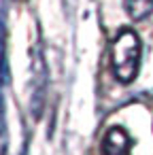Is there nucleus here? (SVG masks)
Listing matches in <instances>:
<instances>
[{
    "label": "nucleus",
    "instance_id": "nucleus-1",
    "mask_svg": "<svg viewBox=\"0 0 153 155\" xmlns=\"http://www.w3.org/2000/svg\"><path fill=\"white\" fill-rule=\"evenodd\" d=\"M140 38L134 30H123L113 43V72L121 83H132L140 66Z\"/></svg>",
    "mask_w": 153,
    "mask_h": 155
},
{
    "label": "nucleus",
    "instance_id": "nucleus-2",
    "mask_svg": "<svg viewBox=\"0 0 153 155\" xmlns=\"http://www.w3.org/2000/svg\"><path fill=\"white\" fill-rule=\"evenodd\" d=\"M30 70H32V94H30V110L34 119H41L45 100H47V85H49V68L43 53L41 41L30 49Z\"/></svg>",
    "mask_w": 153,
    "mask_h": 155
},
{
    "label": "nucleus",
    "instance_id": "nucleus-3",
    "mask_svg": "<svg viewBox=\"0 0 153 155\" xmlns=\"http://www.w3.org/2000/svg\"><path fill=\"white\" fill-rule=\"evenodd\" d=\"M130 149L132 136L119 125L111 127L102 138V155H130Z\"/></svg>",
    "mask_w": 153,
    "mask_h": 155
},
{
    "label": "nucleus",
    "instance_id": "nucleus-4",
    "mask_svg": "<svg viewBox=\"0 0 153 155\" xmlns=\"http://www.w3.org/2000/svg\"><path fill=\"white\" fill-rule=\"evenodd\" d=\"M123 7L132 19L140 21L153 13V0H123Z\"/></svg>",
    "mask_w": 153,
    "mask_h": 155
}]
</instances>
